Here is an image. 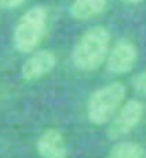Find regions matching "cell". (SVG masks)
Instances as JSON below:
<instances>
[{
  "label": "cell",
  "mask_w": 146,
  "mask_h": 158,
  "mask_svg": "<svg viewBox=\"0 0 146 158\" xmlns=\"http://www.w3.org/2000/svg\"><path fill=\"white\" fill-rule=\"evenodd\" d=\"M110 50V33L103 26H95L83 33L71 53V60L77 71L93 72L105 64Z\"/></svg>",
  "instance_id": "1"
},
{
  "label": "cell",
  "mask_w": 146,
  "mask_h": 158,
  "mask_svg": "<svg viewBox=\"0 0 146 158\" xmlns=\"http://www.w3.org/2000/svg\"><path fill=\"white\" fill-rule=\"evenodd\" d=\"M47 33V9L43 5H35L26 10L17 21L12 43L19 53H33Z\"/></svg>",
  "instance_id": "2"
},
{
  "label": "cell",
  "mask_w": 146,
  "mask_h": 158,
  "mask_svg": "<svg viewBox=\"0 0 146 158\" xmlns=\"http://www.w3.org/2000/svg\"><path fill=\"white\" fill-rule=\"evenodd\" d=\"M126 95H127L126 86L119 81L98 88L88 100L86 105L88 120L95 126L108 124L110 118L115 115V112L122 107Z\"/></svg>",
  "instance_id": "3"
},
{
  "label": "cell",
  "mask_w": 146,
  "mask_h": 158,
  "mask_svg": "<svg viewBox=\"0 0 146 158\" xmlns=\"http://www.w3.org/2000/svg\"><path fill=\"white\" fill-rule=\"evenodd\" d=\"M143 114H144V107L139 100H127L122 103V107L115 112V115L110 118L107 129V136L114 141L122 139L129 132L134 131V127L141 122Z\"/></svg>",
  "instance_id": "4"
},
{
  "label": "cell",
  "mask_w": 146,
  "mask_h": 158,
  "mask_svg": "<svg viewBox=\"0 0 146 158\" xmlns=\"http://www.w3.org/2000/svg\"><path fill=\"white\" fill-rule=\"evenodd\" d=\"M136 60H138V48L132 41L129 40H119L117 43L108 50L107 60V71L110 74L120 76V74H127L132 71Z\"/></svg>",
  "instance_id": "5"
},
{
  "label": "cell",
  "mask_w": 146,
  "mask_h": 158,
  "mask_svg": "<svg viewBox=\"0 0 146 158\" xmlns=\"http://www.w3.org/2000/svg\"><path fill=\"white\" fill-rule=\"evenodd\" d=\"M57 65V57L50 50H38L33 52L28 59L24 60L21 67V77L24 81H36L52 72Z\"/></svg>",
  "instance_id": "6"
},
{
  "label": "cell",
  "mask_w": 146,
  "mask_h": 158,
  "mask_svg": "<svg viewBox=\"0 0 146 158\" xmlns=\"http://www.w3.org/2000/svg\"><path fill=\"white\" fill-rule=\"evenodd\" d=\"M40 158H67V144L59 129H47L36 139Z\"/></svg>",
  "instance_id": "7"
},
{
  "label": "cell",
  "mask_w": 146,
  "mask_h": 158,
  "mask_svg": "<svg viewBox=\"0 0 146 158\" xmlns=\"http://www.w3.org/2000/svg\"><path fill=\"white\" fill-rule=\"evenodd\" d=\"M107 4L108 0H72L69 14L76 21H88L100 16L107 9Z\"/></svg>",
  "instance_id": "8"
},
{
  "label": "cell",
  "mask_w": 146,
  "mask_h": 158,
  "mask_svg": "<svg viewBox=\"0 0 146 158\" xmlns=\"http://www.w3.org/2000/svg\"><path fill=\"white\" fill-rule=\"evenodd\" d=\"M143 148L132 141H119L108 151L107 158H143Z\"/></svg>",
  "instance_id": "9"
},
{
  "label": "cell",
  "mask_w": 146,
  "mask_h": 158,
  "mask_svg": "<svg viewBox=\"0 0 146 158\" xmlns=\"http://www.w3.org/2000/svg\"><path fill=\"white\" fill-rule=\"evenodd\" d=\"M132 88L138 91L139 95L146 96V71H141L132 77Z\"/></svg>",
  "instance_id": "10"
},
{
  "label": "cell",
  "mask_w": 146,
  "mask_h": 158,
  "mask_svg": "<svg viewBox=\"0 0 146 158\" xmlns=\"http://www.w3.org/2000/svg\"><path fill=\"white\" fill-rule=\"evenodd\" d=\"M23 4L24 0H0V7L2 9H17Z\"/></svg>",
  "instance_id": "11"
},
{
  "label": "cell",
  "mask_w": 146,
  "mask_h": 158,
  "mask_svg": "<svg viewBox=\"0 0 146 158\" xmlns=\"http://www.w3.org/2000/svg\"><path fill=\"white\" fill-rule=\"evenodd\" d=\"M122 2H126V4H131V5H136V4H141L143 0H122Z\"/></svg>",
  "instance_id": "12"
},
{
  "label": "cell",
  "mask_w": 146,
  "mask_h": 158,
  "mask_svg": "<svg viewBox=\"0 0 146 158\" xmlns=\"http://www.w3.org/2000/svg\"><path fill=\"white\" fill-rule=\"evenodd\" d=\"M143 158H146V151H144V153H143Z\"/></svg>",
  "instance_id": "13"
}]
</instances>
